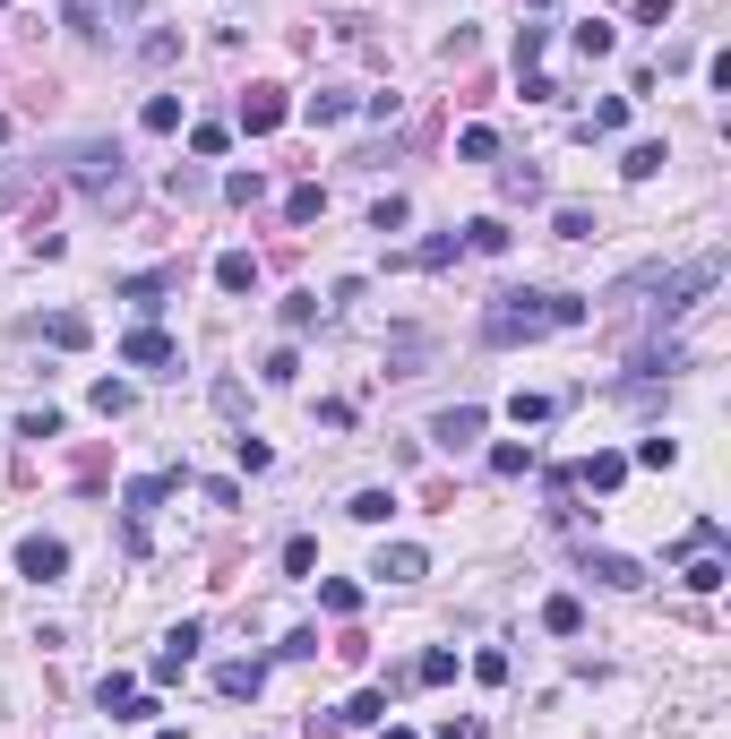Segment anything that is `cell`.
<instances>
[{"label": "cell", "mask_w": 731, "mask_h": 739, "mask_svg": "<svg viewBox=\"0 0 731 739\" xmlns=\"http://www.w3.org/2000/svg\"><path fill=\"white\" fill-rule=\"evenodd\" d=\"M233 456H241V473H267V465H276V448H267V439H233Z\"/></svg>", "instance_id": "42"}, {"label": "cell", "mask_w": 731, "mask_h": 739, "mask_svg": "<svg viewBox=\"0 0 731 739\" xmlns=\"http://www.w3.org/2000/svg\"><path fill=\"white\" fill-rule=\"evenodd\" d=\"M69 181L96 198V207H130V172H121V147H78V156H69Z\"/></svg>", "instance_id": "3"}, {"label": "cell", "mask_w": 731, "mask_h": 739, "mask_svg": "<svg viewBox=\"0 0 731 739\" xmlns=\"http://www.w3.org/2000/svg\"><path fill=\"white\" fill-rule=\"evenodd\" d=\"M457 250H465V241H457V232H431V241H422V250H413V267H457Z\"/></svg>", "instance_id": "29"}, {"label": "cell", "mask_w": 731, "mask_h": 739, "mask_svg": "<svg viewBox=\"0 0 731 739\" xmlns=\"http://www.w3.org/2000/svg\"><path fill=\"white\" fill-rule=\"evenodd\" d=\"M551 232H560V241H594V216H585V207H560V216H551Z\"/></svg>", "instance_id": "35"}, {"label": "cell", "mask_w": 731, "mask_h": 739, "mask_svg": "<svg viewBox=\"0 0 731 739\" xmlns=\"http://www.w3.org/2000/svg\"><path fill=\"white\" fill-rule=\"evenodd\" d=\"M413 679H422V688H448V679H457V653H448V645H431V653L413 662Z\"/></svg>", "instance_id": "25"}, {"label": "cell", "mask_w": 731, "mask_h": 739, "mask_svg": "<svg viewBox=\"0 0 731 739\" xmlns=\"http://www.w3.org/2000/svg\"><path fill=\"white\" fill-rule=\"evenodd\" d=\"M714 585H723V550L689 542V593H714Z\"/></svg>", "instance_id": "18"}, {"label": "cell", "mask_w": 731, "mask_h": 739, "mask_svg": "<svg viewBox=\"0 0 731 739\" xmlns=\"http://www.w3.org/2000/svg\"><path fill=\"white\" fill-rule=\"evenodd\" d=\"M542 628H551V637H577V628H585V602H577V593H551V602H542Z\"/></svg>", "instance_id": "17"}, {"label": "cell", "mask_w": 731, "mask_h": 739, "mask_svg": "<svg viewBox=\"0 0 731 739\" xmlns=\"http://www.w3.org/2000/svg\"><path fill=\"white\" fill-rule=\"evenodd\" d=\"M138 9H147V0H112V18H138Z\"/></svg>", "instance_id": "48"}, {"label": "cell", "mask_w": 731, "mask_h": 739, "mask_svg": "<svg viewBox=\"0 0 731 739\" xmlns=\"http://www.w3.org/2000/svg\"><path fill=\"white\" fill-rule=\"evenodd\" d=\"M671 370H689V353H680V344H645V353L629 361V379H637V387H654V379H671Z\"/></svg>", "instance_id": "13"}, {"label": "cell", "mask_w": 731, "mask_h": 739, "mask_svg": "<svg viewBox=\"0 0 731 739\" xmlns=\"http://www.w3.org/2000/svg\"><path fill=\"white\" fill-rule=\"evenodd\" d=\"M663 163H671V147H663V138H637L629 156H620V172H629V181H654Z\"/></svg>", "instance_id": "15"}, {"label": "cell", "mask_w": 731, "mask_h": 739, "mask_svg": "<svg viewBox=\"0 0 731 739\" xmlns=\"http://www.w3.org/2000/svg\"><path fill=\"white\" fill-rule=\"evenodd\" d=\"M190 147H199V156H224V147H233V129H224V121H199V129H190Z\"/></svg>", "instance_id": "38"}, {"label": "cell", "mask_w": 731, "mask_h": 739, "mask_svg": "<svg viewBox=\"0 0 731 739\" xmlns=\"http://www.w3.org/2000/svg\"><path fill=\"white\" fill-rule=\"evenodd\" d=\"M319 602H328L336 619H353V611H362V585H344V577H328V585H319Z\"/></svg>", "instance_id": "27"}, {"label": "cell", "mask_w": 731, "mask_h": 739, "mask_svg": "<svg viewBox=\"0 0 731 739\" xmlns=\"http://www.w3.org/2000/svg\"><path fill=\"white\" fill-rule=\"evenodd\" d=\"M533 9H551V0H533Z\"/></svg>", "instance_id": "51"}, {"label": "cell", "mask_w": 731, "mask_h": 739, "mask_svg": "<svg viewBox=\"0 0 731 739\" xmlns=\"http://www.w3.org/2000/svg\"><path fill=\"white\" fill-rule=\"evenodd\" d=\"M491 473H499V482L533 473V448H525V439H499V448H491Z\"/></svg>", "instance_id": "22"}, {"label": "cell", "mask_w": 731, "mask_h": 739, "mask_svg": "<svg viewBox=\"0 0 731 739\" xmlns=\"http://www.w3.org/2000/svg\"><path fill=\"white\" fill-rule=\"evenodd\" d=\"M18 439H61V413H52V405H43V413H27V421H18Z\"/></svg>", "instance_id": "44"}, {"label": "cell", "mask_w": 731, "mask_h": 739, "mask_svg": "<svg viewBox=\"0 0 731 739\" xmlns=\"http://www.w3.org/2000/svg\"><path fill=\"white\" fill-rule=\"evenodd\" d=\"M216 688H224V697H259V688H267V662H224Z\"/></svg>", "instance_id": "20"}, {"label": "cell", "mask_w": 731, "mask_h": 739, "mask_svg": "<svg viewBox=\"0 0 731 739\" xmlns=\"http://www.w3.org/2000/svg\"><path fill=\"white\" fill-rule=\"evenodd\" d=\"M310 568H319V542H310V533H293V542H284V577H310Z\"/></svg>", "instance_id": "37"}, {"label": "cell", "mask_w": 731, "mask_h": 739, "mask_svg": "<svg viewBox=\"0 0 731 739\" xmlns=\"http://www.w3.org/2000/svg\"><path fill=\"white\" fill-rule=\"evenodd\" d=\"M370 577H388V585H422V577H431V550H422V542H397V550H379V568H370Z\"/></svg>", "instance_id": "9"}, {"label": "cell", "mask_w": 731, "mask_h": 739, "mask_svg": "<svg viewBox=\"0 0 731 739\" xmlns=\"http://www.w3.org/2000/svg\"><path fill=\"white\" fill-rule=\"evenodd\" d=\"M723 284V258L705 250V258H689V267H645V276H629V284H620V301H637V292H654V301H645V310H654V319H689V310H698V292H714Z\"/></svg>", "instance_id": "2"}, {"label": "cell", "mask_w": 731, "mask_h": 739, "mask_svg": "<svg viewBox=\"0 0 731 739\" xmlns=\"http://www.w3.org/2000/svg\"><path fill=\"white\" fill-rule=\"evenodd\" d=\"M190 653H199V619H181V628H172V637H164V653L147 662V679H156V688H172V679L190 671Z\"/></svg>", "instance_id": "7"}, {"label": "cell", "mask_w": 731, "mask_h": 739, "mask_svg": "<svg viewBox=\"0 0 731 739\" xmlns=\"http://www.w3.org/2000/svg\"><path fill=\"white\" fill-rule=\"evenodd\" d=\"M457 156H465V163H491V156H499V129H482V121H473L465 138H457Z\"/></svg>", "instance_id": "31"}, {"label": "cell", "mask_w": 731, "mask_h": 739, "mask_svg": "<svg viewBox=\"0 0 731 739\" xmlns=\"http://www.w3.org/2000/svg\"><path fill=\"white\" fill-rule=\"evenodd\" d=\"M499 190H508V198H542V172H533V163H508V172H499Z\"/></svg>", "instance_id": "32"}, {"label": "cell", "mask_w": 731, "mask_h": 739, "mask_svg": "<svg viewBox=\"0 0 731 739\" xmlns=\"http://www.w3.org/2000/svg\"><path fill=\"white\" fill-rule=\"evenodd\" d=\"M508 241H517V232L499 224V216H473V224H465V250H482V258H499Z\"/></svg>", "instance_id": "21"}, {"label": "cell", "mask_w": 731, "mask_h": 739, "mask_svg": "<svg viewBox=\"0 0 731 739\" xmlns=\"http://www.w3.org/2000/svg\"><path fill=\"white\" fill-rule=\"evenodd\" d=\"M0 9H9V0H0Z\"/></svg>", "instance_id": "52"}, {"label": "cell", "mask_w": 731, "mask_h": 739, "mask_svg": "<svg viewBox=\"0 0 731 739\" xmlns=\"http://www.w3.org/2000/svg\"><path fill=\"white\" fill-rule=\"evenodd\" d=\"M43 336H52V344H61V353H78V344H87V336H96V327L78 319V310H52V327H43Z\"/></svg>", "instance_id": "23"}, {"label": "cell", "mask_w": 731, "mask_h": 739, "mask_svg": "<svg viewBox=\"0 0 731 739\" xmlns=\"http://www.w3.org/2000/svg\"><path fill=\"white\" fill-rule=\"evenodd\" d=\"M344 112H353V96H344V87H319V96H310V121H344Z\"/></svg>", "instance_id": "34"}, {"label": "cell", "mask_w": 731, "mask_h": 739, "mask_svg": "<svg viewBox=\"0 0 731 739\" xmlns=\"http://www.w3.org/2000/svg\"><path fill=\"white\" fill-rule=\"evenodd\" d=\"M542 43H551L542 27H517V69H533V61H542Z\"/></svg>", "instance_id": "47"}, {"label": "cell", "mask_w": 731, "mask_h": 739, "mask_svg": "<svg viewBox=\"0 0 731 739\" xmlns=\"http://www.w3.org/2000/svg\"><path fill=\"white\" fill-rule=\"evenodd\" d=\"M172 490H181V473H138V482L121 490V516H130V525H147V516L164 508Z\"/></svg>", "instance_id": "8"}, {"label": "cell", "mask_w": 731, "mask_h": 739, "mask_svg": "<svg viewBox=\"0 0 731 739\" xmlns=\"http://www.w3.org/2000/svg\"><path fill=\"white\" fill-rule=\"evenodd\" d=\"M156 739H181V731H156Z\"/></svg>", "instance_id": "50"}, {"label": "cell", "mask_w": 731, "mask_h": 739, "mask_svg": "<svg viewBox=\"0 0 731 739\" xmlns=\"http://www.w3.org/2000/svg\"><path fill=\"white\" fill-rule=\"evenodd\" d=\"M473 679H491V688H499V679H508V653H499V645H482V653H473Z\"/></svg>", "instance_id": "46"}, {"label": "cell", "mask_w": 731, "mask_h": 739, "mask_svg": "<svg viewBox=\"0 0 731 739\" xmlns=\"http://www.w3.org/2000/svg\"><path fill=\"white\" fill-rule=\"evenodd\" d=\"M284 216H293V224H319V216H328V190H293V198H284Z\"/></svg>", "instance_id": "33"}, {"label": "cell", "mask_w": 731, "mask_h": 739, "mask_svg": "<svg viewBox=\"0 0 731 739\" xmlns=\"http://www.w3.org/2000/svg\"><path fill=\"white\" fill-rule=\"evenodd\" d=\"M629 121V96H602L594 112H585V121H577V138H611V129Z\"/></svg>", "instance_id": "19"}, {"label": "cell", "mask_w": 731, "mask_h": 739, "mask_svg": "<svg viewBox=\"0 0 731 739\" xmlns=\"http://www.w3.org/2000/svg\"><path fill=\"white\" fill-rule=\"evenodd\" d=\"M138 121L156 129V138H172V129H181V96H147V112H138Z\"/></svg>", "instance_id": "26"}, {"label": "cell", "mask_w": 731, "mask_h": 739, "mask_svg": "<svg viewBox=\"0 0 731 739\" xmlns=\"http://www.w3.org/2000/svg\"><path fill=\"white\" fill-rule=\"evenodd\" d=\"M336 722H388V688H362V697L336 713Z\"/></svg>", "instance_id": "30"}, {"label": "cell", "mask_w": 731, "mask_h": 739, "mask_svg": "<svg viewBox=\"0 0 731 739\" xmlns=\"http://www.w3.org/2000/svg\"><path fill=\"white\" fill-rule=\"evenodd\" d=\"M18 577H27V585H61V577H69V542L27 533V542H18Z\"/></svg>", "instance_id": "4"}, {"label": "cell", "mask_w": 731, "mask_h": 739, "mask_svg": "<svg viewBox=\"0 0 731 739\" xmlns=\"http://www.w3.org/2000/svg\"><path fill=\"white\" fill-rule=\"evenodd\" d=\"M276 653H284V662H310V653H319V628H293V637L276 645Z\"/></svg>", "instance_id": "45"}, {"label": "cell", "mask_w": 731, "mask_h": 739, "mask_svg": "<svg viewBox=\"0 0 731 739\" xmlns=\"http://www.w3.org/2000/svg\"><path fill=\"white\" fill-rule=\"evenodd\" d=\"M568 482H585V490H620V482H629V456H611V448H602V456H585V465H577Z\"/></svg>", "instance_id": "14"}, {"label": "cell", "mask_w": 731, "mask_h": 739, "mask_svg": "<svg viewBox=\"0 0 731 739\" xmlns=\"http://www.w3.org/2000/svg\"><path fill=\"white\" fill-rule=\"evenodd\" d=\"M508 413H517V430H533V421H551V413H560V405H551V396H517Z\"/></svg>", "instance_id": "40"}, {"label": "cell", "mask_w": 731, "mask_h": 739, "mask_svg": "<svg viewBox=\"0 0 731 739\" xmlns=\"http://www.w3.org/2000/svg\"><path fill=\"white\" fill-rule=\"evenodd\" d=\"M284 327H293V336H301V327H319V292H284Z\"/></svg>", "instance_id": "36"}, {"label": "cell", "mask_w": 731, "mask_h": 739, "mask_svg": "<svg viewBox=\"0 0 731 739\" xmlns=\"http://www.w3.org/2000/svg\"><path fill=\"white\" fill-rule=\"evenodd\" d=\"M259 379H267V387H293V379H301V353H267Z\"/></svg>", "instance_id": "43"}, {"label": "cell", "mask_w": 731, "mask_h": 739, "mask_svg": "<svg viewBox=\"0 0 731 739\" xmlns=\"http://www.w3.org/2000/svg\"><path fill=\"white\" fill-rule=\"evenodd\" d=\"M551 327H585V301L577 292H499L482 310V344H533Z\"/></svg>", "instance_id": "1"}, {"label": "cell", "mask_w": 731, "mask_h": 739, "mask_svg": "<svg viewBox=\"0 0 731 739\" xmlns=\"http://www.w3.org/2000/svg\"><path fill=\"white\" fill-rule=\"evenodd\" d=\"M121 301H138V310H164V292H181V258L172 267H147V276H121Z\"/></svg>", "instance_id": "6"}, {"label": "cell", "mask_w": 731, "mask_h": 739, "mask_svg": "<svg viewBox=\"0 0 731 739\" xmlns=\"http://www.w3.org/2000/svg\"><path fill=\"white\" fill-rule=\"evenodd\" d=\"M344 516H353V525H388V516H397V490H362Z\"/></svg>", "instance_id": "24"}, {"label": "cell", "mask_w": 731, "mask_h": 739, "mask_svg": "<svg viewBox=\"0 0 731 739\" xmlns=\"http://www.w3.org/2000/svg\"><path fill=\"white\" fill-rule=\"evenodd\" d=\"M241 129H250V138L284 129V96H276V87H250V96H241Z\"/></svg>", "instance_id": "12"}, {"label": "cell", "mask_w": 731, "mask_h": 739, "mask_svg": "<svg viewBox=\"0 0 731 739\" xmlns=\"http://www.w3.org/2000/svg\"><path fill=\"white\" fill-rule=\"evenodd\" d=\"M96 413H103V421H121V413H130V387L103 379V387H96Z\"/></svg>", "instance_id": "39"}, {"label": "cell", "mask_w": 731, "mask_h": 739, "mask_svg": "<svg viewBox=\"0 0 731 739\" xmlns=\"http://www.w3.org/2000/svg\"><path fill=\"white\" fill-rule=\"evenodd\" d=\"M568 43H577V52H585V61H602V52H611V43H620V34H611V27H602V18H585V27H577V34H568Z\"/></svg>", "instance_id": "28"}, {"label": "cell", "mask_w": 731, "mask_h": 739, "mask_svg": "<svg viewBox=\"0 0 731 739\" xmlns=\"http://www.w3.org/2000/svg\"><path fill=\"white\" fill-rule=\"evenodd\" d=\"M216 284H224V292H259V258H250V250H224V258H216Z\"/></svg>", "instance_id": "16"}, {"label": "cell", "mask_w": 731, "mask_h": 739, "mask_svg": "<svg viewBox=\"0 0 731 739\" xmlns=\"http://www.w3.org/2000/svg\"><path fill=\"white\" fill-rule=\"evenodd\" d=\"M121 361H130V370H181V344H172L164 327H130V336H121Z\"/></svg>", "instance_id": "5"}, {"label": "cell", "mask_w": 731, "mask_h": 739, "mask_svg": "<svg viewBox=\"0 0 731 739\" xmlns=\"http://www.w3.org/2000/svg\"><path fill=\"white\" fill-rule=\"evenodd\" d=\"M0 138H9V112H0Z\"/></svg>", "instance_id": "49"}, {"label": "cell", "mask_w": 731, "mask_h": 739, "mask_svg": "<svg viewBox=\"0 0 731 739\" xmlns=\"http://www.w3.org/2000/svg\"><path fill=\"white\" fill-rule=\"evenodd\" d=\"M224 198H233V207H259L267 181H259V172H233V181H224Z\"/></svg>", "instance_id": "41"}, {"label": "cell", "mask_w": 731, "mask_h": 739, "mask_svg": "<svg viewBox=\"0 0 731 739\" xmlns=\"http://www.w3.org/2000/svg\"><path fill=\"white\" fill-rule=\"evenodd\" d=\"M431 439H439L448 456H457V448H473V439H482V405H448V413L431 421Z\"/></svg>", "instance_id": "10"}, {"label": "cell", "mask_w": 731, "mask_h": 739, "mask_svg": "<svg viewBox=\"0 0 731 739\" xmlns=\"http://www.w3.org/2000/svg\"><path fill=\"white\" fill-rule=\"evenodd\" d=\"M585 577L611 585V593H637V585H645V568H637V559H620V550H585Z\"/></svg>", "instance_id": "11"}]
</instances>
